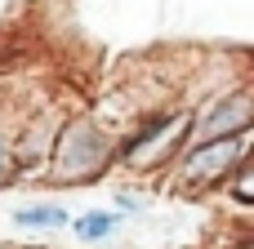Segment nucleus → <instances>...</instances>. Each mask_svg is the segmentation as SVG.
<instances>
[{
	"label": "nucleus",
	"instance_id": "7",
	"mask_svg": "<svg viewBox=\"0 0 254 249\" xmlns=\"http://www.w3.org/2000/svg\"><path fill=\"white\" fill-rule=\"evenodd\" d=\"M121 209H85V214H76L71 223H67V232L80 241V245H98V241H112L116 232H121Z\"/></svg>",
	"mask_w": 254,
	"mask_h": 249
},
{
	"label": "nucleus",
	"instance_id": "6",
	"mask_svg": "<svg viewBox=\"0 0 254 249\" xmlns=\"http://www.w3.org/2000/svg\"><path fill=\"white\" fill-rule=\"evenodd\" d=\"M9 218H13V227H22V232H67V223H71V214H67L63 205H54V200L18 205Z\"/></svg>",
	"mask_w": 254,
	"mask_h": 249
},
{
	"label": "nucleus",
	"instance_id": "9",
	"mask_svg": "<svg viewBox=\"0 0 254 249\" xmlns=\"http://www.w3.org/2000/svg\"><path fill=\"white\" fill-rule=\"evenodd\" d=\"M0 187H13V143H9V129H0Z\"/></svg>",
	"mask_w": 254,
	"mask_h": 249
},
{
	"label": "nucleus",
	"instance_id": "8",
	"mask_svg": "<svg viewBox=\"0 0 254 249\" xmlns=\"http://www.w3.org/2000/svg\"><path fill=\"white\" fill-rule=\"evenodd\" d=\"M250 183H254V169H250V160H246V165H237V169H232V178H228L219 192H228L241 209H250V205H254V187H250Z\"/></svg>",
	"mask_w": 254,
	"mask_h": 249
},
{
	"label": "nucleus",
	"instance_id": "3",
	"mask_svg": "<svg viewBox=\"0 0 254 249\" xmlns=\"http://www.w3.org/2000/svg\"><path fill=\"white\" fill-rule=\"evenodd\" d=\"M250 160V134H232V138H201V143H188L174 165L165 169L170 178V192L174 196H205V192H219L237 165Z\"/></svg>",
	"mask_w": 254,
	"mask_h": 249
},
{
	"label": "nucleus",
	"instance_id": "4",
	"mask_svg": "<svg viewBox=\"0 0 254 249\" xmlns=\"http://www.w3.org/2000/svg\"><path fill=\"white\" fill-rule=\"evenodd\" d=\"M254 129V94L246 80H237L232 89H219L201 102H192V143L201 138H232V134H250Z\"/></svg>",
	"mask_w": 254,
	"mask_h": 249
},
{
	"label": "nucleus",
	"instance_id": "10",
	"mask_svg": "<svg viewBox=\"0 0 254 249\" xmlns=\"http://www.w3.org/2000/svg\"><path fill=\"white\" fill-rule=\"evenodd\" d=\"M116 209H134V214H143V209H147V196H134V192H116Z\"/></svg>",
	"mask_w": 254,
	"mask_h": 249
},
{
	"label": "nucleus",
	"instance_id": "1",
	"mask_svg": "<svg viewBox=\"0 0 254 249\" xmlns=\"http://www.w3.org/2000/svg\"><path fill=\"white\" fill-rule=\"evenodd\" d=\"M116 169V134L89 116V111H76V116H63L54 143H49V156H45V187H63V192H76V187H94L103 183L107 174Z\"/></svg>",
	"mask_w": 254,
	"mask_h": 249
},
{
	"label": "nucleus",
	"instance_id": "5",
	"mask_svg": "<svg viewBox=\"0 0 254 249\" xmlns=\"http://www.w3.org/2000/svg\"><path fill=\"white\" fill-rule=\"evenodd\" d=\"M58 125H63V111L36 107V111L27 116V125H22L18 134H9V143H13V178L45 169V156H49V143H54Z\"/></svg>",
	"mask_w": 254,
	"mask_h": 249
},
{
	"label": "nucleus",
	"instance_id": "11",
	"mask_svg": "<svg viewBox=\"0 0 254 249\" xmlns=\"http://www.w3.org/2000/svg\"><path fill=\"white\" fill-rule=\"evenodd\" d=\"M0 249H4V245H0Z\"/></svg>",
	"mask_w": 254,
	"mask_h": 249
},
{
	"label": "nucleus",
	"instance_id": "2",
	"mask_svg": "<svg viewBox=\"0 0 254 249\" xmlns=\"http://www.w3.org/2000/svg\"><path fill=\"white\" fill-rule=\"evenodd\" d=\"M188 143H192V102H161L138 111V120L125 134H116V165L129 174H165Z\"/></svg>",
	"mask_w": 254,
	"mask_h": 249
}]
</instances>
